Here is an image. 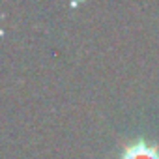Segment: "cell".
<instances>
[{
  "label": "cell",
  "instance_id": "1",
  "mask_svg": "<svg viewBox=\"0 0 159 159\" xmlns=\"http://www.w3.org/2000/svg\"><path fill=\"white\" fill-rule=\"evenodd\" d=\"M120 159H159V150L155 146H150L144 140H139L125 146Z\"/></svg>",
  "mask_w": 159,
  "mask_h": 159
}]
</instances>
